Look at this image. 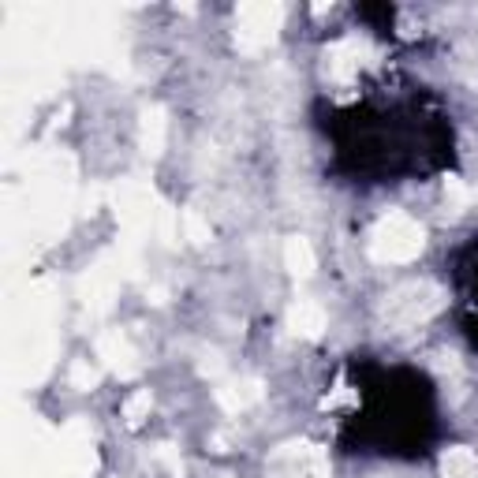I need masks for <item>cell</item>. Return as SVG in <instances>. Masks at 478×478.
Here are the masks:
<instances>
[{
	"label": "cell",
	"instance_id": "cell-11",
	"mask_svg": "<svg viewBox=\"0 0 478 478\" xmlns=\"http://www.w3.org/2000/svg\"><path fill=\"white\" fill-rule=\"evenodd\" d=\"M329 75L333 79H347L351 71L359 68V49H356V41H340L337 49H329Z\"/></svg>",
	"mask_w": 478,
	"mask_h": 478
},
{
	"label": "cell",
	"instance_id": "cell-3",
	"mask_svg": "<svg viewBox=\"0 0 478 478\" xmlns=\"http://www.w3.org/2000/svg\"><path fill=\"white\" fill-rule=\"evenodd\" d=\"M281 23V8L276 5H243L239 8V27H236V45L255 53V49L269 45Z\"/></svg>",
	"mask_w": 478,
	"mask_h": 478
},
{
	"label": "cell",
	"instance_id": "cell-1",
	"mask_svg": "<svg viewBox=\"0 0 478 478\" xmlns=\"http://www.w3.org/2000/svg\"><path fill=\"white\" fill-rule=\"evenodd\" d=\"M422 229L408 213H389L377 221V229L370 236V255L377 262H411L422 250Z\"/></svg>",
	"mask_w": 478,
	"mask_h": 478
},
{
	"label": "cell",
	"instance_id": "cell-9",
	"mask_svg": "<svg viewBox=\"0 0 478 478\" xmlns=\"http://www.w3.org/2000/svg\"><path fill=\"white\" fill-rule=\"evenodd\" d=\"M165 131H168L165 113H161V109H146V113H142V149H146L149 158H158V154H161Z\"/></svg>",
	"mask_w": 478,
	"mask_h": 478
},
{
	"label": "cell",
	"instance_id": "cell-14",
	"mask_svg": "<svg viewBox=\"0 0 478 478\" xmlns=\"http://www.w3.org/2000/svg\"><path fill=\"white\" fill-rule=\"evenodd\" d=\"M184 232L191 243H210V224L198 213H184Z\"/></svg>",
	"mask_w": 478,
	"mask_h": 478
},
{
	"label": "cell",
	"instance_id": "cell-12",
	"mask_svg": "<svg viewBox=\"0 0 478 478\" xmlns=\"http://www.w3.org/2000/svg\"><path fill=\"white\" fill-rule=\"evenodd\" d=\"M471 203H474V191H471L464 180H448V184H445V206H448L452 213H464Z\"/></svg>",
	"mask_w": 478,
	"mask_h": 478
},
{
	"label": "cell",
	"instance_id": "cell-5",
	"mask_svg": "<svg viewBox=\"0 0 478 478\" xmlns=\"http://www.w3.org/2000/svg\"><path fill=\"white\" fill-rule=\"evenodd\" d=\"M258 400H262V382H255V377H243V382H229L217 389V404L224 411H247Z\"/></svg>",
	"mask_w": 478,
	"mask_h": 478
},
{
	"label": "cell",
	"instance_id": "cell-10",
	"mask_svg": "<svg viewBox=\"0 0 478 478\" xmlns=\"http://www.w3.org/2000/svg\"><path fill=\"white\" fill-rule=\"evenodd\" d=\"M441 474L445 478H478V456L471 448H448L441 456Z\"/></svg>",
	"mask_w": 478,
	"mask_h": 478
},
{
	"label": "cell",
	"instance_id": "cell-2",
	"mask_svg": "<svg viewBox=\"0 0 478 478\" xmlns=\"http://www.w3.org/2000/svg\"><path fill=\"white\" fill-rule=\"evenodd\" d=\"M437 311H441V292L434 284H404V288H396L385 303V318L392 325H415Z\"/></svg>",
	"mask_w": 478,
	"mask_h": 478
},
{
	"label": "cell",
	"instance_id": "cell-16",
	"mask_svg": "<svg viewBox=\"0 0 478 478\" xmlns=\"http://www.w3.org/2000/svg\"><path fill=\"white\" fill-rule=\"evenodd\" d=\"M203 374H221V356H213V351H210V356H206V363H203Z\"/></svg>",
	"mask_w": 478,
	"mask_h": 478
},
{
	"label": "cell",
	"instance_id": "cell-7",
	"mask_svg": "<svg viewBox=\"0 0 478 478\" xmlns=\"http://www.w3.org/2000/svg\"><path fill=\"white\" fill-rule=\"evenodd\" d=\"M97 356H102L116 374H131L135 370V351H131V344H128V337L123 333H105L102 340H97Z\"/></svg>",
	"mask_w": 478,
	"mask_h": 478
},
{
	"label": "cell",
	"instance_id": "cell-8",
	"mask_svg": "<svg viewBox=\"0 0 478 478\" xmlns=\"http://www.w3.org/2000/svg\"><path fill=\"white\" fill-rule=\"evenodd\" d=\"M284 266H288L292 276H311L314 273L318 262H314V250H311V243L303 236H292L284 243Z\"/></svg>",
	"mask_w": 478,
	"mask_h": 478
},
{
	"label": "cell",
	"instance_id": "cell-4",
	"mask_svg": "<svg viewBox=\"0 0 478 478\" xmlns=\"http://www.w3.org/2000/svg\"><path fill=\"white\" fill-rule=\"evenodd\" d=\"M269 478H325V456L314 445H284L273 452Z\"/></svg>",
	"mask_w": 478,
	"mask_h": 478
},
{
	"label": "cell",
	"instance_id": "cell-15",
	"mask_svg": "<svg viewBox=\"0 0 478 478\" xmlns=\"http://www.w3.org/2000/svg\"><path fill=\"white\" fill-rule=\"evenodd\" d=\"M146 411H149V392H146V389H142V392H135V396L128 400V404H123V419H128L131 426H135V422H142V415H146Z\"/></svg>",
	"mask_w": 478,
	"mask_h": 478
},
{
	"label": "cell",
	"instance_id": "cell-6",
	"mask_svg": "<svg viewBox=\"0 0 478 478\" xmlns=\"http://www.w3.org/2000/svg\"><path fill=\"white\" fill-rule=\"evenodd\" d=\"M288 329L295 337H321L325 329V311L314 299H299V303L288 311Z\"/></svg>",
	"mask_w": 478,
	"mask_h": 478
},
{
	"label": "cell",
	"instance_id": "cell-13",
	"mask_svg": "<svg viewBox=\"0 0 478 478\" xmlns=\"http://www.w3.org/2000/svg\"><path fill=\"white\" fill-rule=\"evenodd\" d=\"M94 385H97V370L90 366V359H75V363H71V389L86 392V389H94Z\"/></svg>",
	"mask_w": 478,
	"mask_h": 478
},
{
	"label": "cell",
	"instance_id": "cell-17",
	"mask_svg": "<svg viewBox=\"0 0 478 478\" xmlns=\"http://www.w3.org/2000/svg\"><path fill=\"white\" fill-rule=\"evenodd\" d=\"M221 478H232V474H221Z\"/></svg>",
	"mask_w": 478,
	"mask_h": 478
}]
</instances>
